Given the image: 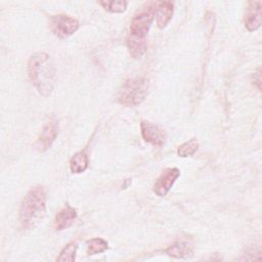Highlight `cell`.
I'll return each mask as SVG.
<instances>
[{
	"instance_id": "cell-1",
	"label": "cell",
	"mask_w": 262,
	"mask_h": 262,
	"mask_svg": "<svg viewBox=\"0 0 262 262\" xmlns=\"http://www.w3.org/2000/svg\"><path fill=\"white\" fill-rule=\"evenodd\" d=\"M28 74L32 84L43 96L49 95L53 90L55 70L50 56L44 52L33 54L28 62Z\"/></svg>"
},
{
	"instance_id": "cell-2",
	"label": "cell",
	"mask_w": 262,
	"mask_h": 262,
	"mask_svg": "<svg viewBox=\"0 0 262 262\" xmlns=\"http://www.w3.org/2000/svg\"><path fill=\"white\" fill-rule=\"evenodd\" d=\"M46 214V193L42 186L31 188L19 208V222L24 230L34 229Z\"/></svg>"
},
{
	"instance_id": "cell-3",
	"label": "cell",
	"mask_w": 262,
	"mask_h": 262,
	"mask_svg": "<svg viewBox=\"0 0 262 262\" xmlns=\"http://www.w3.org/2000/svg\"><path fill=\"white\" fill-rule=\"evenodd\" d=\"M148 92V81L143 77L128 79L118 91L117 99L125 106H136L146 97Z\"/></svg>"
},
{
	"instance_id": "cell-4",
	"label": "cell",
	"mask_w": 262,
	"mask_h": 262,
	"mask_svg": "<svg viewBox=\"0 0 262 262\" xmlns=\"http://www.w3.org/2000/svg\"><path fill=\"white\" fill-rule=\"evenodd\" d=\"M156 5L157 3L149 2L133 16L130 25V34L142 38L146 37L155 17Z\"/></svg>"
},
{
	"instance_id": "cell-5",
	"label": "cell",
	"mask_w": 262,
	"mask_h": 262,
	"mask_svg": "<svg viewBox=\"0 0 262 262\" xmlns=\"http://www.w3.org/2000/svg\"><path fill=\"white\" fill-rule=\"evenodd\" d=\"M49 29L56 37L66 39L79 29V21L66 14L53 15L49 19Z\"/></svg>"
},
{
	"instance_id": "cell-6",
	"label": "cell",
	"mask_w": 262,
	"mask_h": 262,
	"mask_svg": "<svg viewBox=\"0 0 262 262\" xmlns=\"http://www.w3.org/2000/svg\"><path fill=\"white\" fill-rule=\"evenodd\" d=\"M57 135H58V122L56 119L51 118L43 127L36 143L34 144V148L39 152L46 151L54 142Z\"/></svg>"
},
{
	"instance_id": "cell-7",
	"label": "cell",
	"mask_w": 262,
	"mask_h": 262,
	"mask_svg": "<svg viewBox=\"0 0 262 262\" xmlns=\"http://www.w3.org/2000/svg\"><path fill=\"white\" fill-rule=\"evenodd\" d=\"M180 176V171L177 168H166L163 170L161 175L156 180L152 190L159 196H165L171 187L173 186L176 179Z\"/></svg>"
},
{
	"instance_id": "cell-8",
	"label": "cell",
	"mask_w": 262,
	"mask_h": 262,
	"mask_svg": "<svg viewBox=\"0 0 262 262\" xmlns=\"http://www.w3.org/2000/svg\"><path fill=\"white\" fill-rule=\"evenodd\" d=\"M140 130L144 141L156 146H162L164 144L166 135L158 125L147 121H142L140 123Z\"/></svg>"
},
{
	"instance_id": "cell-9",
	"label": "cell",
	"mask_w": 262,
	"mask_h": 262,
	"mask_svg": "<svg viewBox=\"0 0 262 262\" xmlns=\"http://www.w3.org/2000/svg\"><path fill=\"white\" fill-rule=\"evenodd\" d=\"M245 27L248 31L253 32L260 28L261 26V2L260 1H250L245 11L244 15Z\"/></svg>"
},
{
	"instance_id": "cell-10",
	"label": "cell",
	"mask_w": 262,
	"mask_h": 262,
	"mask_svg": "<svg viewBox=\"0 0 262 262\" xmlns=\"http://www.w3.org/2000/svg\"><path fill=\"white\" fill-rule=\"evenodd\" d=\"M77 218V211L70 205H66L55 216L54 228L56 230H63L70 227Z\"/></svg>"
},
{
	"instance_id": "cell-11",
	"label": "cell",
	"mask_w": 262,
	"mask_h": 262,
	"mask_svg": "<svg viewBox=\"0 0 262 262\" xmlns=\"http://www.w3.org/2000/svg\"><path fill=\"white\" fill-rule=\"evenodd\" d=\"M174 12V4L170 1L158 2L156 5V19L160 29H164L171 20Z\"/></svg>"
},
{
	"instance_id": "cell-12",
	"label": "cell",
	"mask_w": 262,
	"mask_h": 262,
	"mask_svg": "<svg viewBox=\"0 0 262 262\" xmlns=\"http://www.w3.org/2000/svg\"><path fill=\"white\" fill-rule=\"evenodd\" d=\"M127 47L130 55L133 58H140L145 53L147 48L146 39L129 34L127 38Z\"/></svg>"
},
{
	"instance_id": "cell-13",
	"label": "cell",
	"mask_w": 262,
	"mask_h": 262,
	"mask_svg": "<svg viewBox=\"0 0 262 262\" xmlns=\"http://www.w3.org/2000/svg\"><path fill=\"white\" fill-rule=\"evenodd\" d=\"M166 254H168L171 257L177 258V259H183V258H188L193 255V247L183 241H179L171 245L166 249Z\"/></svg>"
},
{
	"instance_id": "cell-14",
	"label": "cell",
	"mask_w": 262,
	"mask_h": 262,
	"mask_svg": "<svg viewBox=\"0 0 262 262\" xmlns=\"http://www.w3.org/2000/svg\"><path fill=\"white\" fill-rule=\"evenodd\" d=\"M89 160L85 151L76 152L70 160V170L72 173L79 174L84 172L88 168Z\"/></svg>"
},
{
	"instance_id": "cell-15",
	"label": "cell",
	"mask_w": 262,
	"mask_h": 262,
	"mask_svg": "<svg viewBox=\"0 0 262 262\" xmlns=\"http://www.w3.org/2000/svg\"><path fill=\"white\" fill-rule=\"evenodd\" d=\"M108 249V244L105 239L101 237H95L87 243V253L88 255H95L103 253Z\"/></svg>"
},
{
	"instance_id": "cell-16",
	"label": "cell",
	"mask_w": 262,
	"mask_h": 262,
	"mask_svg": "<svg viewBox=\"0 0 262 262\" xmlns=\"http://www.w3.org/2000/svg\"><path fill=\"white\" fill-rule=\"evenodd\" d=\"M199 148V142L196 139L192 138L183 144H181L177 149V155L182 158H186L192 156Z\"/></svg>"
},
{
	"instance_id": "cell-17",
	"label": "cell",
	"mask_w": 262,
	"mask_h": 262,
	"mask_svg": "<svg viewBox=\"0 0 262 262\" xmlns=\"http://www.w3.org/2000/svg\"><path fill=\"white\" fill-rule=\"evenodd\" d=\"M76 251H77V244L72 242L68 244L59 253V256L56 258V261L64 262V261H74L76 258Z\"/></svg>"
},
{
	"instance_id": "cell-18",
	"label": "cell",
	"mask_w": 262,
	"mask_h": 262,
	"mask_svg": "<svg viewBox=\"0 0 262 262\" xmlns=\"http://www.w3.org/2000/svg\"><path fill=\"white\" fill-rule=\"evenodd\" d=\"M99 4L107 11L113 13H121L124 12L127 8L126 1H102Z\"/></svg>"
},
{
	"instance_id": "cell-19",
	"label": "cell",
	"mask_w": 262,
	"mask_h": 262,
	"mask_svg": "<svg viewBox=\"0 0 262 262\" xmlns=\"http://www.w3.org/2000/svg\"><path fill=\"white\" fill-rule=\"evenodd\" d=\"M253 80H254V83L257 84V87L258 89L260 90V82H261V74H260V69L257 70L256 73H254L253 75Z\"/></svg>"
}]
</instances>
